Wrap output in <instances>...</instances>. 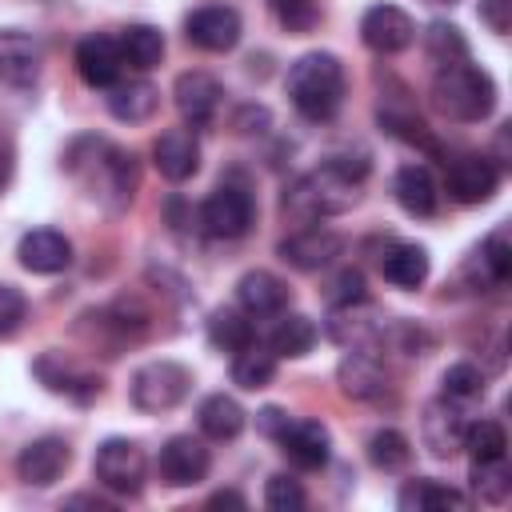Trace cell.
<instances>
[{"mask_svg": "<svg viewBox=\"0 0 512 512\" xmlns=\"http://www.w3.org/2000/svg\"><path fill=\"white\" fill-rule=\"evenodd\" d=\"M368 176V160L356 156L348 164V156H328L320 168L304 172L288 192H284V212L312 224L324 216H340L360 200V180Z\"/></svg>", "mask_w": 512, "mask_h": 512, "instance_id": "obj_1", "label": "cell"}, {"mask_svg": "<svg viewBox=\"0 0 512 512\" xmlns=\"http://www.w3.org/2000/svg\"><path fill=\"white\" fill-rule=\"evenodd\" d=\"M288 100L304 120H332L344 104V64L332 52H308L288 68Z\"/></svg>", "mask_w": 512, "mask_h": 512, "instance_id": "obj_2", "label": "cell"}, {"mask_svg": "<svg viewBox=\"0 0 512 512\" xmlns=\"http://www.w3.org/2000/svg\"><path fill=\"white\" fill-rule=\"evenodd\" d=\"M432 104L440 116L456 120V124H476L496 108V84L484 68L460 60L436 72L432 80Z\"/></svg>", "mask_w": 512, "mask_h": 512, "instance_id": "obj_3", "label": "cell"}, {"mask_svg": "<svg viewBox=\"0 0 512 512\" xmlns=\"http://www.w3.org/2000/svg\"><path fill=\"white\" fill-rule=\"evenodd\" d=\"M188 388H192V372L184 364L152 360V364L136 368V376H132V404L140 412L160 416V412H172L188 396Z\"/></svg>", "mask_w": 512, "mask_h": 512, "instance_id": "obj_4", "label": "cell"}, {"mask_svg": "<svg viewBox=\"0 0 512 512\" xmlns=\"http://www.w3.org/2000/svg\"><path fill=\"white\" fill-rule=\"evenodd\" d=\"M92 472H96V484L116 492V496H136L144 488V472H148V460H144V448L136 440H124V436H112L96 448L92 456Z\"/></svg>", "mask_w": 512, "mask_h": 512, "instance_id": "obj_5", "label": "cell"}, {"mask_svg": "<svg viewBox=\"0 0 512 512\" xmlns=\"http://www.w3.org/2000/svg\"><path fill=\"white\" fill-rule=\"evenodd\" d=\"M200 224L216 240H240L256 224V200L244 184H220L204 204H200Z\"/></svg>", "mask_w": 512, "mask_h": 512, "instance_id": "obj_6", "label": "cell"}, {"mask_svg": "<svg viewBox=\"0 0 512 512\" xmlns=\"http://www.w3.org/2000/svg\"><path fill=\"white\" fill-rule=\"evenodd\" d=\"M444 184L456 204H484L500 188V168L484 152H460L444 160Z\"/></svg>", "mask_w": 512, "mask_h": 512, "instance_id": "obj_7", "label": "cell"}, {"mask_svg": "<svg viewBox=\"0 0 512 512\" xmlns=\"http://www.w3.org/2000/svg\"><path fill=\"white\" fill-rule=\"evenodd\" d=\"M328 336L352 352H372L384 336H388V320L380 316V308H372L368 300H352V304H332L328 316Z\"/></svg>", "mask_w": 512, "mask_h": 512, "instance_id": "obj_8", "label": "cell"}, {"mask_svg": "<svg viewBox=\"0 0 512 512\" xmlns=\"http://www.w3.org/2000/svg\"><path fill=\"white\" fill-rule=\"evenodd\" d=\"M360 40L380 52V56H396L404 52L412 40H416V24L404 8L396 4H372L364 16H360Z\"/></svg>", "mask_w": 512, "mask_h": 512, "instance_id": "obj_9", "label": "cell"}, {"mask_svg": "<svg viewBox=\"0 0 512 512\" xmlns=\"http://www.w3.org/2000/svg\"><path fill=\"white\" fill-rule=\"evenodd\" d=\"M156 468H160V480L168 488H192L208 476L212 456L196 436H168L160 456H156Z\"/></svg>", "mask_w": 512, "mask_h": 512, "instance_id": "obj_10", "label": "cell"}, {"mask_svg": "<svg viewBox=\"0 0 512 512\" xmlns=\"http://www.w3.org/2000/svg\"><path fill=\"white\" fill-rule=\"evenodd\" d=\"M172 96H176V108H180L184 124H188V128H204V124L216 120L220 100H224V88H220L216 76L192 68V72H180V76H176Z\"/></svg>", "mask_w": 512, "mask_h": 512, "instance_id": "obj_11", "label": "cell"}, {"mask_svg": "<svg viewBox=\"0 0 512 512\" xmlns=\"http://www.w3.org/2000/svg\"><path fill=\"white\" fill-rule=\"evenodd\" d=\"M464 428H468V420H464V412H460V404H452V400H432L428 408H424V416H420V440H424V448L432 452V456H440V460H448V456H456L460 448H464Z\"/></svg>", "mask_w": 512, "mask_h": 512, "instance_id": "obj_12", "label": "cell"}, {"mask_svg": "<svg viewBox=\"0 0 512 512\" xmlns=\"http://www.w3.org/2000/svg\"><path fill=\"white\" fill-rule=\"evenodd\" d=\"M68 464H72V448H68L64 436H40V440H32V444L16 456V472H20V480L32 484V488L56 484V480L68 472Z\"/></svg>", "mask_w": 512, "mask_h": 512, "instance_id": "obj_13", "label": "cell"}, {"mask_svg": "<svg viewBox=\"0 0 512 512\" xmlns=\"http://www.w3.org/2000/svg\"><path fill=\"white\" fill-rule=\"evenodd\" d=\"M44 52L40 44L20 28H0V80L8 88H32L40 80Z\"/></svg>", "mask_w": 512, "mask_h": 512, "instance_id": "obj_14", "label": "cell"}, {"mask_svg": "<svg viewBox=\"0 0 512 512\" xmlns=\"http://www.w3.org/2000/svg\"><path fill=\"white\" fill-rule=\"evenodd\" d=\"M344 240L332 232V228H320V224H308L300 232H292L288 240H280V260L300 268V272H316L324 264H332L340 256Z\"/></svg>", "mask_w": 512, "mask_h": 512, "instance_id": "obj_15", "label": "cell"}, {"mask_svg": "<svg viewBox=\"0 0 512 512\" xmlns=\"http://www.w3.org/2000/svg\"><path fill=\"white\" fill-rule=\"evenodd\" d=\"M188 40L204 52H228L236 48L240 40V12L228 8V4H208V8H196L184 24Z\"/></svg>", "mask_w": 512, "mask_h": 512, "instance_id": "obj_16", "label": "cell"}, {"mask_svg": "<svg viewBox=\"0 0 512 512\" xmlns=\"http://www.w3.org/2000/svg\"><path fill=\"white\" fill-rule=\"evenodd\" d=\"M152 160H156L160 176L172 180V184L196 176V168H200V140H196V132L188 124L184 128H164L156 136V144H152Z\"/></svg>", "mask_w": 512, "mask_h": 512, "instance_id": "obj_17", "label": "cell"}, {"mask_svg": "<svg viewBox=\"0 0 512 512\" xmlns=\"http://www.w3.org/2000/svg\"><path fill=\"white\" fill-rule=\"evenodd\" d=\"M276 444H280V452H284L296 468H324L328 448H332V436H328V428H324L320 420H308V416L292 420V416H288V424H284V432L276 436Z\"/></svg>", "mask_w": 512, "mask_h": 512, "instance_id": "obj_18", "label": "cell"}, {"mask_svg": "<svg viewBox=\"0 0 512 512\" xmlns=\"http://www.w3.org/2000/svg\"><path fill=\"white\" fill-rule=\"evenodd\" d=\"M20 264L28 272H40V276H52V272H64L72 264V244L64 232L56 228H32L20 236V248H16Z\"/></svg>", "mask_w": 512, "mask_h": 512, "instance_id": "obj_19", "label": "cell"}, {"mask_svg": "<svg viewBox=\"0 0 512 512\" xmlns=\"http://www.w3.org/2000/svg\"><path fill=\"white\" fill-rule=\"evenodd\" d=\"M120 68H124V56H120V44L112 36H84L76 44V72H80L84 84L112 88Z\"/></svg>", "mask_w": 512, "mask_h": 512, "instance_id": "obj_20", "label": "cell"}, {"mask_svg": "<svg viewBox=\"0 0 512 512\" xmlns=\"http://www.w3.org/2000/svg\"><path fill=\"white\" fill-rule=\"evenodd\" d=\"M236 300H240V308H244L248 316H276V312L288 308L292 292H288V284H284L276 272L256 268V272H244V276H240Z\"/></svg>", "mask_w": 512, "mask_h": 512, "instance_id": "obj_21", "label": "cell"}, {"mask_svg": "<svg viewBox=\"0 0 512 512\" xmlns=\"http://www.w3.org/2000/svg\"><path fill=\"white\" fill-rule=\"evenodd\" d=\"M392 192L408 216H436V208H440V188L424 164H404L392 180Z\"/></svg>", "mask_w": 512, "mask_h": 512, "instance_id": "obj_22", "label": "cell"}, {"mask_svg": "<svg viewBox=\"0 0 512 512\" xmlns=\"http://www.w3.org/2000/svg\"><path fill=\"white\" fill-rule=\"evenodd\" d=\"M156 108H160V92L148 80H120L108 92V112L120 124H144L156 116Z\"/></svg>", "mask_w": 512, "mask_h": 512, "instance_id": "obj_23", "label": "cell"}, {"mask_svg": "<svg viewBox=\"0 0 512 512\" xmlns=\"http://www.w3.org/2000/svg\"><path fill=\"white\" fill-rule=\"evenodd\" d=\"M196 420H200V432H204L208 440L224 444V440H236V436L244 432V420H248V416H244V408H240L232 396L212 392V396H204V400H200Z\"/></svg>", "mask_w": 512, "mask_h": 512, "instance_id": "obj_24", "label": "cell"}, {"mask_svg": "<svg viewBox=\"0 0 512 512\" xmlns=\"http://www.w3.org/2000/svg\"><path fill=\"white\" fill-rule=\"evenodd\" d=\"M380 272L388 284L412 292L428 280V252L420 244H392L384 256H380Z\"/></svg>", "mask_w": 512, "mask_h": 512, "instance_id": "obj_25", "label": "cell"}, {"mask_svg": "<svg viewBox=\"0 0 512 512\" xmlns=\"http://www.w3.org/2000/svg\"><path fill=\"white\" fill-rule=\"evenodd\" d=\"M340 392L352 400H380L384 396V372L368 352H348L340 360Z\"/></svg>", "mask_w": 512, "mask_h": 512, "instance_id": "obj_26", "label": "cell"}, {"mask_svg": "<svg viewBox=\"0 0 512 512\" xmlns=\"http://www.w3.org/2000/svg\"><path fill=\"white\" fill-rule=\"evenodd\" d=\"M468 500L456 492V488H448V484H440V480H424V476H416V480H408L404 488H400V508L404 512H460Z\"/></svg>", "mask_w": 512, "mask_h": 512, "instance_id": "obj_27", "label": "cell"}, {"mask_svg": "<svg viewBox=\"0 0 512 512\" xmlns=\"http://www.w3.org/2000/svg\"><path fill=\"white\" fill-rule=\"evenodd\" d=\"M116 44H120L124 64L136 68V72H148V68H156L164 60V36L152 24H128Z\"/></svg>", "mask_w": 512, "mask_h": 512, "instance_id": "obj_28", "label": "cell"}, {"mask_svg": "<svg viewBox=\"0 0 512 512\" xmlns=\"http://www.w3.org/2000/svg\"><path fill=\"white\" fill-rule=\"evenodd\" d=\"M208 340H212V348L236 356L240 348H248L256 340V328H252L244 308H216L212 320H208Z\"/></svg>", "mask_w": 512, "mask_h": 512, "instance_id": "obj_29", "label": "cell"}, {"mask_svg": "<svg viewBox=\"0 0 512 512\" xmlns=\"http://www.w3.org/2000/svg\"><path fill=\"white\" fill-rule=\"evenodd\" d=\"M312 344H316V324H312L308 316H300V312L280 316V324L268 332V348H272L276 356H288V360L308 356Z\"/></svg>", "mask_w": 512, "mask_h": 512, "instance_id": "obj_30", "label": "cell"}, {"mask_svg": "<svg viewBox=\"0 0 512 512\" xmlns=\"http://www.w3.org/2000/svg\"><path fill=\"white\" fill-rule=\"evenodd\" d=\"M272 380H276V352L260 348L256 340L236 352V360H232V384L256 392V388H268Z\"/></svg>", "mask_w": 512, "mask_h": 512, "instance_id": "obj_31", "label": "cell"}, {"mask_svg": "<svg viewBox=\"0 0 512 512\" xmlns=\"http://www.w3.org/2000/svg\"><path fill=\"white\" fill-rule=\"evenodd\" d=\"M368 460H372L380 472H404V468L412 464V444H408L404 432L380 428V432H372V440H368Z\"/></svg>", "mask_w": 512, "mask_h": 512, "instance_id": "obj_32", "label": "cell"}, {"mask_svg": "<svg viewBox=\"0 0 512 512\" xmlns=\"http://www.w3.org/2000/svg\"><path fill=\"white\" fill-rule=\"evenodd\" d=\"M464 448L472 452V460H504L508 432L500 420H476L464 428Z\"/></svg>", "mask_w": 512, "mask_h": 512, "instance_id": "obj_33", "label": "cell"}, {"mask_svg": "<svg viewBox=\"0 0 512 512\" xmlns=\"http://www.w3.org/2000/svg\"><path fill=\"white\" fill-rule=\"evenodd\" d=\"M424 48H428L432 64H440V68L468 60V40H464L460 28H452V24H432V28L424 32Z\"/></svg>", "mask_w": 512, "mask_h": 512, "instance_id": "obj_34", "label": "cell"}, {"mask_svg": "<svg viewBox=\"0 0 512 512\" xmlns=\"http://www.w3.org/2000/svg\"><path fill=\"white\" fill-rule=\"evenodd\" d=\"M472 488L480 492V500L488 504H504L512 492V476L504 460H472Z\"/></svg>", "mask_w": 512, "mask_h": 512, "instance_id": "obj_35", "label": "cell"}, {"mask_svg": "<svg viewBox=\"0 0 512 512\" xmlns=\"http://www.w3.org/2000/svg\"><path fill=\"white\" fill-rule=\"evenodd\" d=\"M484 396V376H480V368H472V364H452L448 372H444V400H452V404H472V400H480Z\"/></svg>", "mask_w": 512, "mask_h": 512, "instance_id": "obj_36", "label": "cell"}, {"mask_svg": "<svg viewBox=\"0 0 512 512\" xmlns=\"http://www.w3.org/2000/svg\"><path fill=\"white\" fill-rule=\"evenodd\" d=\"M480 264L488 268L492 284H508V276H512V240H508V228H496L480 244Z\"/></svg>", "mask_w": 512, "mask_h": 512, "instance_id": "obj_37", "label": "cell"}, {"mask_svg": "<svg viewBox=\"0 0 512 512\" xmlns=\"http://www.w3.org/2000/svg\"><path fill=\"white\" fill-rule=\"evenodd\" d=\"M272 12L296 36H304L320 24V0H272Z\"/></svg>", "mask_w": 512, "mask_h": 512, "instance_id": "obj_38", "label": "cell"}, {"mask_svg": "<svg viewBox=\"0 0 512 512\" xmlns=\"http://www.w3.org/2000/svg\"><path fill=\"white\" fill-rule=\"evenodd\" d=\"M304 500H308V496H304L300 480L288 476V472H276V476L268 480V488H264V504H268L272 512H300Z\"/></svg>", "mask_w": 512, "mask_h": 512, "instance_id": "obj_39", "label": "cell"}, {"mask_svg": "<svg viewBox=\"0 0 512 512\" xmlns=\"http://www.w3.org/2000/svg\"><path fill=\"white\" fill-rule=\"evenodd\" d=\"M28 316V300L16 284H4L0 280V336H12Z\"/></svg>", "mask_w": 512, "mask_h": 512, "instance_id": "obj_40", "label": "cell"}, {"mask_svg": "<svg viewBox=\"0 0 512 512\" xmlns=\"http://www.w3.org/2000/svg\"><path fill=\"white\" fill-rule=\"evenodd\" d=\"M332 304H352V300H368V292H364V276L356 272V268H344L336 280H332Z\"/></svg>", "mask_w": 512, "mask_h": 512, "instance_id": "obj_41", "label": "cell"}, {"mask_svg": "<svg viewBox=\"0 0 512 512\" xmlns=\"http://www.w3.org/2000/svg\"><path fill=\"white\" fill-rule=\"evenodd\" d=\"M480 20L488 24V32L508 36V28H512V0H480Z\"/></svg>", "mask_w": 512, "mask_h": 512, "instance_id": "obj_42", "label": "cell"}, {"mask_svg": "<svg viewBox=\"0 0 512 512\" xmlns=\"http://www.w3.org/2000/svg\"><path fill=\"white\" fill-rule=\"evenodd\" d=\"M256 424H260V432H264V436H272V440H276V436L284 432V424H288V412H284V408H264V412L256 416Z\"/></svg>", "mask_w": 512, "mask_h": 512, "instance_id": "obj_43", "label": "cell"}, {"mask_svg": "<svg viewBox=\"0 0 512 512\" xmlns=\"http://www.w3.org/2000/svg\"><path fill=\"white\" fill-rule=\"evenodd\" d=\"M208 508H244V496L228 488V492H216V496L208 500Z\"/></svg>", "mask_w": 512, "mask_h": 512, "instance_id": "obj_44", "label": "cell"}, {"mask_svg": "<svg viewBox=\"0 0 512 512\" xmlns=\"http://www.w3.org/2000/svg\"><path fill=\"white\" fill-rule=\"evenodd\" d=\"M68 508H96V512H104L108 504H104L100 496H72V500H68Z\"/></svg>", "mask_w": 512, "mask_h": 512, "instance_id": "obj_45", "label": "cell"}, {"mask_svg": "<svg viewBox=\"0 0 512 512\" xmlns=\"http://www.w3.org/2000/svg\"><path fill=\"white\" fill-rule=\"evenodd\" d=\"M8 172H12V164H8V152L0 148V192H4V184H8Z\"/></svg>", "mask_w": 512, "mask_h": 512, "instance_id": "obj_46", "label": "cell"}]
</instances>
